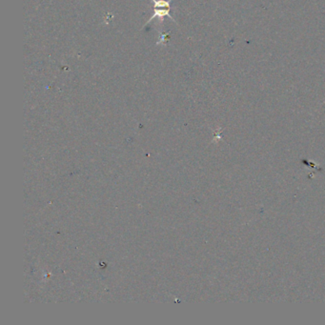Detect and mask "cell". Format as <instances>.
Returning a JSON list of instances; mask_svg holds the SVG:
<instances>
[{"mask_svg": "<svg viewBox=\"0 0 325 325\" xmlns=\"http://www.w3.org/2000/svg\"><path fill=\"white\" fill-rule=\"evenodd\" d=\"M172 0H152V2L155 4V13L152 15V17L150 18L149 22L152 21L155 18H158L159 21H163V18L165 16H169L172 18V16H170L169 12H170V4H171Z\"/></svg>", "mask_w": 325, "mask_h": 325, "instance_id": "obj_1", "label": "cell"}]
</instances>
